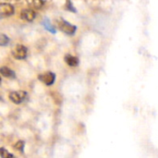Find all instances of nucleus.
Segmentation results:
<instances>
[{"label":"nucleus","mask_w":158,"mask_h":158,"mask_svg":"<svg viewBox=\"0 0 158 158\" xmlns=\"http://www.w3.org/2000/svg\"><path fill=\"white\" fill-rule=\"evenodd\" d=\"M56 22L57 27L59 28V30L62 31L64 33H66L68 35H73L75 33L76 30H77L76 26L70 24L69 22L66 21L63 19H60L59 20H56Z\"/></svg>","instance_id":"f257e3e1"},{"label":"nucleus","mask_w":158,"mask_h":158,"mask_svg":"<svg viewBox=\"0 0 158 158\" xmlns=\"http://www.w3.org/2000/svg\"><path fill=\"white\" fill-rule=\"evenodd\" d=\"M12 56L16 59H24L27 56V48L22 44H17L12 49Z\"/></svg>","instance_id":"f03ea898"},{"label":"nucleus","mask_w":158,"mask_h":158,"mask_svg":"<svg viewBox=\"0 0 158 158\" xmlns=\"http://www.w3.org/2000/svg\"><path fill=\"white\" fill-rule=\"evenodd\" d=\"M26 93L23 91H19V92H11L9 94V99L15 103V104H20L21 102L24 101V99L26 98Z\"/></svg>","instance_id":"7ed1b4c3"},{"label":"nucleus","mask_w":158,"mask_h":158,"mask_svg":"<svg viewBox=\"0 0 158 158\" xmlns=\"http://www.w3.org/2000/svg\"><path fill=\"white\" fill-rule=\"evenodd\" d=\"M14 13V7L10 4H0V18H6L11 16Z\"/></svg>","instance_id":"20e7f679"},{"label":"nucleus","mask_w":158,"mask_h":158,"mask_svg":"<svg viewBox=\"0 0 158 158\" xmlns=\"http://www.w3.org/2000/svg\"><path fill=\"white\" fill-rule=\"evenodd\" d=\"M39 80L43 81L45 85H52L55 82L56 75L53 72H46L44 74H42L39 76Z\"/></svg>","instance_id":"39448f33"},{"label":"nucleus","mask_w":158,"mask_h":158,"mask_svg":"<svg viewBox=\"0 0 158 158\" xmlns=\"http://www.w3.org/2000/svg\"><path fill=\"white\" fill-rule=\"evenodd\" d=\"M20 17L28 21H32L35 19V12L31 9H23L20 13Z\"/></svg>","instance_id":"423d86ee"},{"label":"nucleus","mask_w":158,"mask_h":158,"mask_svg":"<svg viewBox=\"0 0 158 158\" xmlns=\"http://www.w3.org/2000/svg\"><path fill=\"white\" fill-rule=\"evenodd\" d=\"M0 74L3 75L4 77L10 78V79H14V78L16 77L15 72H14L12 69H8V68H6V67H2V68H0Z\"/></svg>","instance_id":"0eeeda50"},{"label":"nucleus","mask_w":158,"mask_h":158,"mask_svg":"<svg viewBox=\"0 0 158 158\" xmlns=\"http://www.w3.org/2000/svg\"><path fill=\"white\" fill-rule=\"evenodd\" d=\"M65 61L70 67H76L79 65V58L76 56H73L71 55H67L65 56Z\"/></svg>","instance_id":"6e6552de"},{"label":"nucleus","mask_w":158,"mask_h":158,"mask_svg":"<svg viewBox=\"0 0 158 158\" xmlns=\"http://www.w3.org/2000/svg\"><path fill=\"white\" fill-rule=\"evenodd\" d=\"M26 1H27V3H28V5L30 6H31V7H33L35 9L41 8L44 4V0H26Z\"/></svg>","instance_id":"1a4fd4ad"},{"label":"nucleus","mask_w":158,"mask_h":158,"mask_svg":"<svg viewBox=\"0 0 158 158\" xmlns=\"http://www.w3.org/2000/svg\"><path fill=\"white\" fill-rule=\"evenodd\" d=\"M43 25H44V27L48 31H50L51 33H56V32L55 27L51 24V22H50V20H49L48 19H44L43 20Z\"/></svg>","instance_id":"9d476101"},{"label":"nucleus","mask_w":158,"mask_h":158,"mask_svg":"<svg viewBox=\"0 0 158 158\" xmlns=\"http://www.w3.org/2000/svg\"><path fill=\"white\" fill-rule=\"evenodd\" d=\"M9 43V38L3 34V33H0V46H6Z\"/></svg>","instance_id":"9b49d317"},{"label":"nucleus","mask_w":158,"mask_h":158,"mask_svg":"<svg viewBox=\"0 0 158 158\" xmlns=\"http://www.w3.org/2000/svg\"><path fill=\"white\" fill-rule=\"evenodd\" d=\"M0 156L3 158L6 157H13L14 156L12 154H9L5 148H0Z\"/></svg>","instance_id":"f8f14e48"},{"label":"nucleus","mask_w":158,"mask_h":158,"mask_svg":"<svg viewBox=\"0 0 158 158\" xmlns=\"http://www.w3.org/2000/svg\"><path fill=\"white\" fill-rule=\"evenodd\" d=\"M14 148H15L16 150L19 151V152H23V148H24V143H23V142H21V141L18 142V143H17L14 145Z\"/></svg>","instance_id":"ddd939ff"},{"label":"nucleus","mask_w":158,"mask_h":158,"mask_svg":"<svg viewBox=\"0 0 158 158\" xmlns=\"http://www.w3.org/2000/svg\"><path fill=\"white\" fill-rule=\"evenodd\" d=\"M66 6H67V9H68V10H69V11H71V12H76V9H75V7L72 6L70 0H68V1H67Z\"/></svg>","instance_id":"4468645a"},{"label":"nucleus","mask_w":158,"mask_h":158,"mask_svg":"<svg viewBox=\"0 0 158 158\" xmlns=\"http://www.w3.org/2000/svg\"><path fill=\"white\" fill-rule=\"evenodd\" d=\"M0 83H1V78H0Z\"/></svg>","instance_id":"2eb2a0df"}]
</instances>
